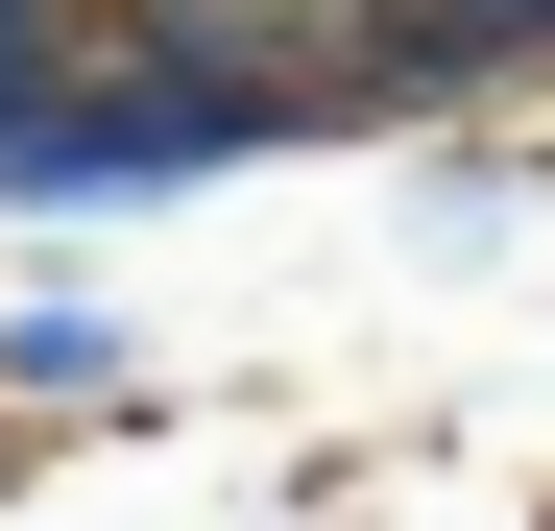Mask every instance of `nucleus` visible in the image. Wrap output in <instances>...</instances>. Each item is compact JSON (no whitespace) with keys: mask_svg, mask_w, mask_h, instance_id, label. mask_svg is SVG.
<instances>
[{"mask_svg":"<svg viewBox=\"0 0 555 531\" xmlns=\"http://www.w3.org/2000/svg\"><path fill=\"white\" fill-rule=\"evenodd\" d=\"M531 531H555V483H531Z\"/></svg>","mask_w":555,"mask_h":531,"instance_id":"nucleus-6","label":"nucleus"},{"mask_svg":"<svg viewBox=\"0 0 555 531\" xmlns=\"http://www.w3.org/2000/svg\"><path fill=\"white\" fill-rule=\"evenodd\" d=\"M555 242V121H435L387 145V266H435V290H483V266Z\"/></svg>","mask_w":555,"mask_h":531,"instance_id":"nucleus-4","label":"nucleus"},{"mask_svg":"<svg viewBox=\"0 0 555 531\" xmlns=\"http://www.w3.org/2000/svg\"><path fill=\"white\" fill-rule=\"evenodd\" d=\"M25 483H49V459H25V435H0V507H25Z\"/></svg>","mask_w":555,"mask_h":531,"instance_id":"nucleus-5","label":"nucleus"},{"mask_svg":"<svg viewBox=\"0 0 555 531\" xmlns=\"http://www.w3.org/2000/svg\"><path fill=\"white\" fill-rule=\"evenodd\" d=\"M555 121V0H362V145Z\"/></svg>","mask_w":555,"mask_h":531,"instance_id":"nucleus-3","label":"nucleus"},{"mask_svg":"<svg viewBox=\"0 0 555 531\" xmlns=\"http://www.w3.org/2000/svg\"><path fill=\"white\" fill-rule=\"evenodd\" d=\"M242 169H291V121H266V98H194V73H145V49H73V98L0 121V242L98 266V242H145V218L242 194Z\"/></svg>","mask_w":555,"mask_h":531,"instance_id":"nucleus-1","label":"nucleus"},{"mask_svg":"<svg viewBox=\"0 0 555 531\" xmlns=\"http://www.w3.org/2000/svg\"><path fill=\"white\" fill-rule=\"evenodd\" d=\"M0 435L73 459V435H169V338L98 290V266H25L0 290Z\"/></svg>","mask_w":555,"mask_h":531,"instance_id":"nucleus-2","label":"nucleus"}]
</instances>
